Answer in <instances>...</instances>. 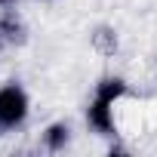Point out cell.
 I'll return each mask as SVG.
<instances>
[{
    "instance_id": "1",
    "label": "cell",
    "mask_w": 157,
    "mask_h": 157,
    "mask_svg": "<svg viewBox=\"0 0 157 157\" xmlns=\"http://www.w3.org/2000/svg\"><path fill=\"white\" fill-rule=\"evenodd\" d=\"M129 93L123 77H102L96 83V93L86 105V123L99 132V136H117V123H114V105Z\"/></svg>"
},
{
    "instance_id": "2",
    "label": "cell",
    "mask_w": 157,
    "mask_h": 157,
    "mask_svg": "<svg viewBox=\"0 0 157 157\" xmlns=\"http://www.w3.org/2000/svg\"><path fill=\"white\" fill-rule=\"evenodd\" d=\"M31 114V99L22 83L10 80L0 86V132H13L19 129Z\"/></svg>"
},
{
    "instance_id": "3",
    "label": "cell",
    "mask_w": 157,
    "mask_h": 157,
    "mask_svg": "<svg viewBox=\"0 0 157 157\" xmlns=\"http://www.w3.org/2000/svg\"><path fill=\"white\" fill-rule=\"evenodd\" d=\"M0 40L10 46H22L28 40V25L16 10H3L0 13Z\"/></svg>"
},
{
    "instance_id": "4",
    "label": "cell",
    "mask_w": 157,
    "mask_h": 157,
    "mask_svg": "<svg viewBox=\"0 0 157 157\" xmlns=\"http://www.w3.org/2000/svg\"><path fill=\"white\" fill-rule=\"evenodd\" d=\"M40 142H43V148L46 151H65L68 148V142H71V126L65 123V120H56V123H49L43 132H40Z\"/></svg>"
},
{
    "instance_id": "5",
    "label": "cell",
    "mask_w": 157,
    "mask_h": 157,
    "mask_svg": "<svg viewBox=\"0 0 157 157\" xmlns=\"http://www.w3.org/2000/svg\"><path fill=\"white\" fill-rule=\"evenodd\" d=\"M93 46H96L99 52L111 56V52L117 49V31H111V28H99V31L93 34Z\"/></svg>"
},
{
    "instance_id": "6",
    "label": "cell",
    "mask_w": 157,
    "mask_h": 157,
    "mask_svg": "<svg viewBox=\"0 0 157 157\" xmlns=\"http://www.w3.org/2000/svg\"><path fill=\"white\" fill-rule=\"evenodd\" d=\"M13 3V0H0V10H3V6H10Z\"/></svg>"
}]
</instances>
